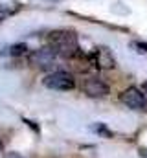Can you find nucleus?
Returning a JSON list of instances; mask_svg holds the SVG:
<instances>
[{
    "instance_id": "nucleus-7",
    "label": "nucleus",
    "mask_w": 147,
    "mask_h": 158,
    "mask_svg": "<svg viewBox=\"0 0 147 158\" xmlns=\"http://www.w3.org/2000/svg\"><path fill=\"white\" fill-rule=\"evenodd\" d=\"M20 7H22V6H20L19 2H6V4H0V22L6 20V19H9V17H13L15 13H19Z\"/></svg>"
},
{
    "instance_id": "nucleus-9",
    "label": "nucleus",
    "mask_w": 147,
    "mask_h": 158,
    "mask_svg": "<svg viewBox=\"0 0 147 158\" xmlns=\"http://www.w3.org/2000/svg\"><path fill=\"white\" fill-rule=\"evenodd\" d=\"M4 158H22V156H20L19 153H7V155H6Z\"/></svg>"
},
{
    "instance_id": "nucleus-12",
    "label": "nucleus",
    "mask_w": 147,
    "mask_h": 158,
    "mask_svg": "<svg viewBox=\"0 0 147 158\" xmlns=\"http://www.w3.org/2000/svg\"><path fill=\"white\" fill-rule=\"evenodd\" d=\"M142 88H144V90L147 92V83H144V85H142Z\"/></svg>"
},
{
    "instance_id": "nucleus-6",
    "label": "nucleus",
    "mask_w": 147,
    "mask_h": 158,
    "mask_svg": "<svg viewBox=\"0 0 147 158\" xmlns=\"http://www.w3.org/2000/svg\"><path fill=\"white\" fill-rule=\"evenodd\" d=\"M92 59L99 68H112L114 66V59H112V55L107 48H98L96 53L92 55Z\"/></svg>"
},
{
    "instance_id": "nucleus-11",
    "label": "nucleus",
    "mask_w": 147,
    "mask_h": 158,
    "mask_svg": "<svg viewBox=\"0 0 147 158\" xmlns=\"http://www.w3.org/2000/svg\"><path fill=\"white\" fill-rule=\"evenodd\" d=\"M2 153H4V145H2V142H0V156H2Z\"/></svg>"
},
{
    "instance_id": "nucleus-1",
    "label": "nucleus",
    "mask_w": 147,
    "mask_h": 158,
    "mask_svg": "<svg viewBox=\"0 0 147 158\" xmlns=\"http://www.w3.org/2000/svg\"><path fill=\"white\" fill-rule=\"evenodd\" d=\"M57 57H77L79 55V42L77 35L68 30H59V31H52L50 33V44H48Z\"/></svg>"
},
{
    "instance_id": "nucleus-13",
    "label": "nucleus",
    "mask_w": 147,
    "mask_h": 158,
    "mask_svg": "<svg viewBox=\"0 0 147 158\" xmlns=\"http://www.w3.org/2000/svg\"><path fill=\"white\" fill-rule=\"evenodd\" d=\"M48 2H61V0H48Z\"/></svg>"
},
{
    "instance_id": "nucleus-4",
    "label": "nucleus",
    "mask_w": 147,
    "mask_h": 158,
    "mask_svg": "<svg viewBox=\"0 0 147 158\" xmlns=\"http://www.w3.org/2000/svg\"><path fill=\"white\" fill-rule=\"evenodd\" d=\"M81 88L90 98H105V96H109V92H110L109 85L105 81H101L99 77H86L83 81Z\"/></svg>"
},
{
    "instance_id": "nucleus-10",
    "label": "nucleus",
    "mask_w": 147,
    "mask_h": 158,
    "mask_svg": "<svg viewBox=\"0 0 147 158\" xmlns=\"http://www.w3.org/2000/svg\"><path fill=\"white\" fill-rule=\"evenodd\" d=\"M140 156L147 158V147H142V149H140Z\"/></svg>"
},
{
    "instance_id": "nucleus-5",
    "label": "nucleus",
    "mask_w": 147,
    "mask_h": 158,
    "mask_svg": "<svg viewBox=\"0 0 147 158\" xmlns=\"http://www.w3.org/2000/svg\"><path fill=\"white\" fill-rule=\"evenodd\" d=\"M55 52L50 48V46H44V48H39L33 52L32 55V63H35L37 66H50L53 61H55Z\"/></svg>"
},
{
    "instance_id": "nucleus-3",
    "label": "nucleus",
    "mask_w": 147,
    "mask_h": 158,
    "mask_svg": "<svg viewBox=\"0 0 147 158\" xmlns=\"http://www.w3.org/2000/svg\"><path fill=\"white\" fill-rule=\"evenodd\" d=\"M42 85L52 90H72L75 86V79L68 72H52L42 79Z\"/></svg>"
},
{
    "instance_id": "nucleus-8",
    "label": "nucleus",
    "mask_w": 147,
    "mask_h": 158,
    "mask_svg": "<svg viewBox=\"0 0 147 158\" xmlns=\"http://www.w3.org/2000/svg\"><path fill=\"white\" fill-rule=\"evenodd\" d=\"M132 48H136L142 53H147V42H132Z\"/></svg>"
},
{
    "instance_id": "nucleus-2",
    "label": "nucleus",
    "mask_w": 147,
    "mask_h": 158,
    "mask_svg": "<svg viewBox=\"0 0 147 158\" xmlns=\"http://www.w3.org/2000/svg\"><path fill=\"white\" fill-rule=\"evenodd\" d=\"M120 101L123 105H127L132 110H140V112H147V98L145 94H142L140 88L136 86H129L120 94Z\"/></svg>"
}]
</instances>
